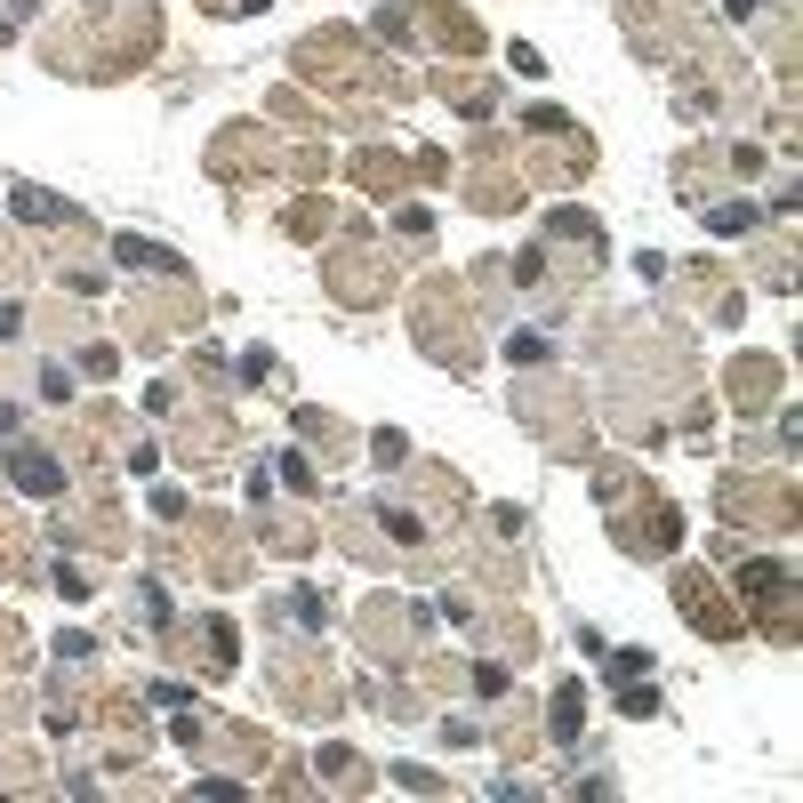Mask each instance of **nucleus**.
<instances>
[{"label":"nucleus","mask_w":803,"mask_h":803,"mask_svg":"<svg viewBox=\"0 0 803 803\" xmlns=\"http://www.w3.org/2000/svg\"><path fill=\"white\" fill-rule=\"evenodd\" d=\"M17 482H25V490H57V466H41L33 450H17Z\"/></svg>","instance_id":"nucleus-1"}]
</instances>
